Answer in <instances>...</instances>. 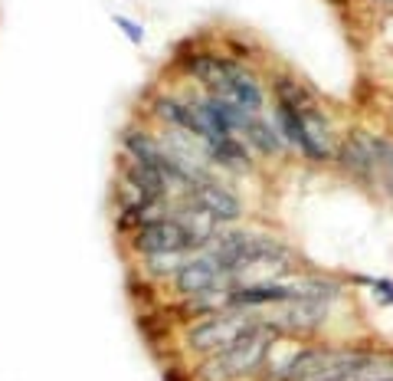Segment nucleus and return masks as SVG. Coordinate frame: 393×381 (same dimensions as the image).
I'll return each instance as SVG.
<instances>
[{"instance_id": "1", "label": "nucleus", "mask_w": 393, "mask_h": 381, "mask_svg": "<svg viewBox=\"0 0 393 381\" xmlns=\"http://www.w3.org/2000/svg\"><path fill=\"white\" fill-rule=\"evenodd\" d=\"M276 342H279L276 332L266 329V322H259L246 336L236 338L233 345L193 361L191 381H255L266 359L276 349Z\"/></svg>"}, {"instance_id": "2", "label": "nucleus", "mask_w": 393, "mask_h": 381, "mask_svg": "<svg viewBox=\"0 0 393 381\" xmlns=\"http://www.w3.org/2000/svg\"><path fill=\"white\" fill-rule=\"evenodd\" d=\"M259 322H262L259 312H249V309H226V312L191 319L181 326V345L191 359H207L213 352L233 345L236 338L246 336Z\"/></svg>"}, {"instance_id": "3", "label": "nucleus", "mask_w": 393, "mask_h": 381, "mask_svg": "<svg viewBox=\"0 0 393 381\" xmlns=\"http://www.w3.org/2000/svg\"><path fill=\"white\" fill-rule=\"evenodd\" d=\"M334 312L338 305L325 299H292L282 305H269L259 316L266 329H272L286 342H315V338H325V332L334 322Z\"/></svg>"}, {"instance_id": "4", "label": "nucleus", "mask_w": 393, "mask_h": 381, "mask_svg": "<svg viewBox=\"0 0 393 381\" xmlns=\"http://www.w3.org/2000/svg\"><path fill=\"white\" fill-rule=\"evenodd\" d=\"M348 185L364 194H377V152H373V131L364 125L341 131L338 154L331 164Z\"/></svg>"}, {"instance_id": "5", "label": "nucleus", "mask_w": 393, "mask_h": 381, "mask_svg": "<svg viewBox=\"0 0 393 381\" xmlns=\"http://www.w3.org/2000/svg\"><path fill=\"white\" fill-rule=\"evenodd\" d=\"M207 250L200 240L191 237V230L174 217H158L151 224H141L125 237V253L131 260H144V257H161V253H193Z\"/></svg>"}, {"instance_id": "6", "label": "nucleus", "mask_w": 393, "mask_h": 381, "mask_svg": "<svg viewBox=\"0 0 393 381\" xmlns=\"http://www.w3.org/2000/svg\"><path fill=\"white\" fill-rule=\"evenodd\" d=\"M181 197H191L197 207H203L216 224L223 227H233V224H243L246 220V197L239 194V187L223 175H210L197 181V185Z\"/></svg>"}, {"instance_id": "7", "label": "nucleus", "mask_w": 393, "mask_h": 381, "mask_svg": "<svg viewBox=\"0 0 393 381\" xmlns=\"http://www.w3.org/2000/svg\"><path fill=\"white\" fill-rule=\"evenodd\" d=\"M216 96H226L249 115H259V112L269 109V82L259 76V69L253 63H239L233 56L226 63L223 82L216 89Z\"/></svg>"}, {"instance_id": "8", "label": "nucleus", "mask_w": 393, "mask_h": 381, "mask_svg": "<svg viewBox=\"0 0 393 381\" xmlns=\"http://www.w3.org/2000/svg\"><path fill=\"white\" fill-rule=\"evenodd\" d=\"M226 283H230V276H226L223 263L216 260L210 250H197L184 260V266L168 283V289L174 293V299H187V296L210 293V289L226 286Z\"/></svg>"}, {"instance_id": "9", "label": "nucleus", "mask_w": 393, "mask_h": 381, "mask_svg": "<svg viewBox=\"0 0 393 381\" xmlns=\"http://www.w3.org/2000/svg\"><path fill=\"white\" fill-rule=\"evenodd\" d=\"M239 142L253 152L255 161H288V158H295L292 148L286 145V138H282V131L276 129L269 109L259 112V115H249V119L243 122Z\"/></svg>"}, {"instance_id": "10", "label": "nucleus", "mask_w": 393, "mask_h": 381, "mask_svg": "<svg viewBox=\"0 0 393 381\" xmlns=\"http://www.w3.org/2000/svg\"><path fill=\"white\" fill-rule=\"evenodd\" d=\"M118 178L128 181V185H135L144 197L151 201H170V185L168 178L161 175V168L148 161H138V158H131V154H121L118 152Z\"/></svg>"}, {"instance_id": "11", "label": "nucleus", "mask_w": 393, "mask_h": 381, "mask_svg": "<svg viewBox=\"0 0 393 381\" xmlns=\"http://www.w3.org/2000/svg\"><path fill=\"white\" fill-rule=\"evenodd\" d=\"M187 257H191V253H161V257H144V260H135V270H138V276L141 280H148V283L168 286L170 280L177 276V270L184 266Z\"/></svg>"}, {"instance_id": "12", "label": "nucleus", "mask_w": 393, "mask_h": 381, "mask_svg": "<svg viewBox=\"0 0 393 381\" xmlns=\"http://www.w3.org/2000/svg\"><path fill=\"white\" fill-rule=\"evenodd\" d=\"M373 152H377V194L393 204V135L373 131Z\"/></svg>"}, {"instance_id": "13", "label": "nucleus", "mask_w": 393, "mask_h": 381, "mask_svg": "<svg viewBox=\"0 0 393 381\" xmlns=\"http://www.w3.org/2000/svg\"><path fill=\"white\" fill-rule=\"evenodd\" d=\"M344 283L367 286L377 305H393V280L390 276H344Z\"/></svg>"}, {"instance_id": "14", "label": "nucleus", "mask_w": 393, "mask_h": 381, "mask_svg": "<svg viewBox=\"0 0 393 381\" xmlns=\"http://www.w3.org/2000/svg\"><path fill=\"white\" fill-rule=\"evenodd\" d=\"M112 23H115L118 30L125 33L128 43H131V46H141V43H144V36H148V33H144V27H141L138 20L125 17V13H112Z\"/></svg>"}, {"instance_id": "15", "label": "nucleus", "mask_w": 393, "mask_h": 381, "mask_svg": "<svg viewBox=\"0 0 393 381\" xmlns=\"http://www.w3.org/2000/svg\"><path fill=\"white\" fill-rule=\"evenodd\" d=\"M371 3H377V7H387V10H393V0H371Z\"/></svg>"}, {"instance_id": "16", "label": "nucleus", "mask_w": 393, "mask_h": 381, "mask_svg": "<svg viewBox=\"0 0 393 381\" xmlns=\"http://www.w3.org/2000/svg\"><path fill=\"white\" fill-rule=\"evenodd\" d=\"M331 3H334V7H338V10H344V7H348V3H351V0H331Z\"/></svg>"}]
</instances>
